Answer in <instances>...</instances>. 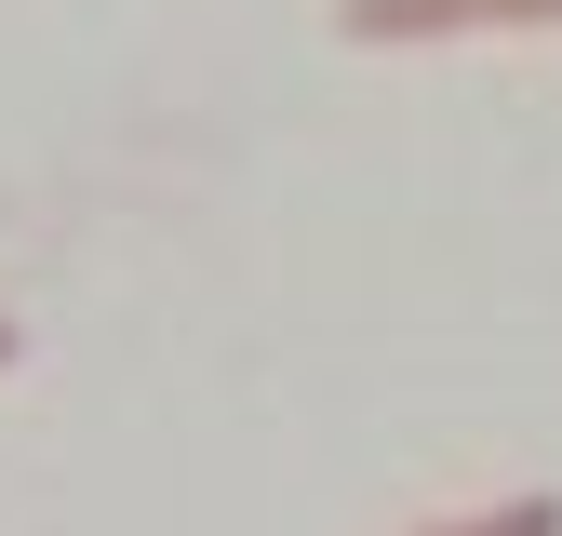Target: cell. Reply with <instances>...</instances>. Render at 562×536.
Listing matches in <instances>:
<instances>
[{
	"mask_svg": "<svg viewBox=\"0 0 562 536\" xmlns=\"http://www.w3.org/2000/svg\"><path fill=\"white\" fill-rule=\"evenodd\" d=\"M348 41H456V27H562V0H348Z\"/></svg>",
	"mask_w": 562,
	"mask_h": 536,
	"instance_id": "1",
	"label": "cell"
},
{
	"mask_svg": "<svg viewBox=\"0 0 562 536\" xmlns=\"http://www.w3.org/2000/svg\"><path fill=\"white\" fill-rule=\"evenodd\" d=\"M415 536H562V496H496V510H456V523H415Z\"/></svg>",
	"mask_w": 562,
	"mask_h": 536,
	"instance_id": "2",
	"label": "cell"
},
{
	"mask_svg": "<svg viewBox=\"0 0 562 536\" xmlns=\"http://www.w3.org/2000/svg\"><path fill=\"white\" fill-rule=\"evenodd\" d=\"M14 349H27V335H14V322H0V362H14Z\"/></svg>",
	"mask_w": 562,
	"mask_h": 536,
	"instance_id": "3",
	"label": "cell"
}]
</instances>
